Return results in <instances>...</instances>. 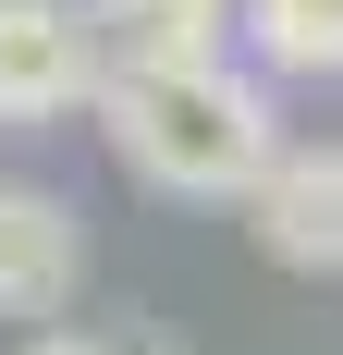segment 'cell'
Instances as JSON below:
<instances>
[{
    "label": "cell",
    "instance_id": "cell-1",
    "mask_svg": "<svg viewBox=\"0 0 343 355\" xmlns=\"http://www.w3.org/2000/svg\"><path fill=\"white\" fill-rule=\"evenodd\" d=\"M110 159L147 184V196H184V209H221V196H258V172L282 159V110L270 73L245 62H184V73H110L99 98Z\"/></svg>",
    "mask_w": 343,
    "mask_h": 355
},
{
    "label": "cell",
    "instance_id": "cell-2",
    "mask_svg": "<svg viewBox=\"0 0 343 355\" xmlns=\"http://www.w3.org/2000/svg\"><path fill=\"white\" fill-rule=\"evenodd\" d=\"M110 25L99 0H0V123L12 135H62L110 98Z\"/></svg>",
    "mask_w": 343,
    "mask_h": 355
},
{
    "label": "cell",
    "instance_id": "cell-3",
    "mask_svg": "<svg viewBox=\"0 0 343 355\" xmlns=\"http://www.w3.org/2000/svg\"><path fill=\"white\" fill-rule=\"evenodd\" d=\"M86 294V209L62 184H0V319L49 331Z\"/></svg>",
    "mask_w": 343,
    "mask_h": 355
},
{
    "label": "cell",
    "instance_id": "cell-4",
    "mask_svg": "<svg viewBox=\"0 0 343 355\" xmlns=\"http://www.w3.org/2000/svg\"><path fill=\"white\" fill-rule=\"evenodd\" d=\"M245 233H258V257L270 270H294V282H331L343 270V147H282L270 172H258V196H245Z\"/></svg>",
    "mask_w": 343,
    "mask_h": 355
},
{
    "label": "cell",
    "instance_id": "cell-5",
    "mask_svg": "<svg viewBox=\"0 0 343 355\" xmlns=\"http://www.w3.org/2000/svg\"><path fill=\"white\" fill-rule=\"evenodd\" d=\"M99 25L123 73H184V62H233L245 0H99Z\"/></svg>",
    "mask_w": 343,
    "mask_h": 355
},
{
    "label": "cell",
    "instance_id": "cell-6",
    "mask_svg": "<svg viewBox=\"0 0 343 355\" xmlns=\"http://www.w3.org/2000/svg\"><path fill=\"white\" fill-rule=\"evenodd\" d=\"M245 49H258V73H282V86L343 73V0H245Z\"/></svg>",
    "mask_w": 343,
    "mask_h": 355
},
{
    "label": "cell",
    "instance_id": "cell-7",
    "mask_svg": "<svg viewBox=\"0 0 343 355\" xmlns=\"http://www.w3.org/2000/svg\"><path fill=\"white\" fill-rule=\"evenodd\" d=\"M12 355H110V343H86V331H25Z\"/></svg>",
    "mask_w": 343,
    "mask_h": 355
}]
</instances>
